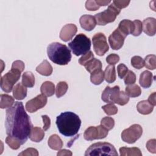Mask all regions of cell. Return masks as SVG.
Returning <instances> with one entry per match:
<instances>
[{
	"mask_svg": "<svg viewBox=\"0 0 156 156\" xmlns=\"http://www.w3.org/2000/svg\"><path fill=\"white\" fill-rule=\"evenodd\" d=\"M155 92H154L152 93L149 96V98H148V100L147 101L152 105H153L154 107L156 105V102H155Z\"/></svg>",
	"mask_w": 156,
	"mask_h": 156,
	"instance_id": "681fc988",
	"label": "cell"
},
{
	"mask_svg": "<svg viewBox=\"0 0 156 156\" xmlns=\"http://www.w3.org/2000/svg\"><path fill=\"white\" fill-rule=\"evenodd\" d=\"M120 155L121 156H131V155H137L141 156L142 153L140 149L138 147H122L119 148Z\"/></svg>",
	"mask_w": 156,
	"mask_h": 156,
	"instance_id": "4316f807",
	"label": "cell"
},
{
	"mask_svg": "<svg viewBox=\"0 0 156 156\" xmlns=\"http://www.w3.org/2000/svg\"><path fill=\"white\" fill-rule=\"evenodd\" d=\"M155 59H156V57L154 54H150L147 55L144 60V63L145 67L149 69H152V70L155 69L156 68Z\"/></svg>",
	"mask_w": 156,
	"mask_h": 156,
	"instance_id": "1f68e13d",
	"label": "cell"
},
{
	"mask_svg": "<svg viewBox=\"0 0 156 156\" xmlns=\"http://www.w3.org/2000/svg\"><path fill=\"white\" fill-rule=\"evenodd\" d=\"M119 60V57L116 54H111L106 58V62L112 65H115Z\"/></svg>",
	"mask_w": 156,
	"mask_h": 156,
	"instance_id": "7bdbcfd3",
	"label": "cell"
},
{
	"mask_svg": "<svg viewBox=\"0 0 156 156\" xmlns=\"http://www.w3.org/2000/svg\"><path fill=\"white\" fill-rule=\"evenodd\" d=\"M124 80L126 85H129L133 84L136 81V76L135 73L133 71L129 70L127 74H126V76H124Z\"/></svg>",
	"mask_w": 156,
	"mask_h": 156,
	"instance_id": "f35d334b",
	"label": "cell"
},
{
	"mask_svg": "<svg viewBox=\"0 0 156 156\" xmlns=\"http://www.w3.org/2000/svg\"><path fill=\"white\" fill-rule=\"evenodd\" d=\"M13 95L15 99L22 100L27 96V88L22 83H18L13 87Z\"/></svg>",
	"mask_w": 156,
	"mask_h": 156,
	"instance_id": "d6986e66",
	"label": "cell"
},
{
	"mask_svg": "<svg viewBox=\"0 0 156 156\" xmlns=\"http://www.w3.org/2000/svg\"><path fill=\"white\" fill-rule=\"evenodd\" d=\"M48 144L51 149L54 150H57V151L60 150L63 145L62 140L56 134L52 135L49 138Z\"/></svg>",
	"mask_w": 156,
	"mask_h": 156,
	"instance_id": "7402d4cb",
	"label": "cell"
},
{
	"mask_svg": "<svg viewBox=\"0 0 156 156\" xmlns=\"http://www.w3.org/2000/svg\"><path fill=\"white\" fill-rule=\"evenodd\" d=\"M101 125L108 131L113 128L115 126V121L112 118L106 116L101 119Z\"/></svg>",
	"mask_w": 156,
	"mask_h": 156,
	"instance_id": "e575fe53",
	"label": "cell"
},
{
	"mask_svg": "<svg viewBox=\"0 0 156 156\" xmlns=\"http://www.w3.org/2000/svg\"><path fill=\"white\" fill-rule=\"evenodd\" d=\"M126 94L129 97L132 98H135L139 96L141 93V90L140 87L136 84H131L129 85L126 87L125 90Z\"/></svg>",
	"mask_w": 156,
	"mask_h": 156,
	"instance_id": "83f0119b",
	"label": "cell"
},
{
	"mask_svg": "<svg viewBox=\"0 0 156 156\" xmlns=\"http://www.w3.org/2000/svg\"><path fill=\"white\" fill-rule=\"evenodd\" d=\"M131 65L133 68L136 69H141L144 66V60L140 56H133L131 58Z\"/></svg>",
	"mask_w": 156,
	"mask_h": 156,
	"instance_id": "d590c367",
	"label": "cell"
},
{
	"mask_svg": "<svg viewBox=\"0 0 156 156\" xmlns=\"http://www.w3.org/2000/svg\"><path fill=\"white\" fill-rule=\"evenodd\" d=\"M133 23L134 24V30L132 34L133 36H139L143 31L142 23L141 21H140L138 20H134L133 21Z\"/></svg>",
	"mask_w": 156,
	"mask_h": 156,
	"instance_id": "ab89813d",
	"label": "cell"
},
{
	"mask_svg": "<svg viewBox=\"0 0 156 156\" xmlns=\"http://www.w3.org/2000/svg\"><path fill=\"white\" fill-rule=\"evenodd\" d=\"M102 108L108 115H113L118 113V108L113 104L108 103V104L102 106Z\"/></svg>",
	"mask_w": 156,
	"mask_h": 156,
	"instance_id": "8d00e7d4",
	"label": "cell"
},
{
	"mask_svg": "<svg viewBox=\"0 0 156 156\" xmlns=\"http://www.w3.org/2000/svg\"><path fill=\"white\" fill-rule=\"evenodd\" d=\"M5 143L9 146L11 149L13 150H16L19 149L20 146L21 145V143L20 140L9 135H8V136L6 138Z\"/></svg>",
	"mask_w": 156,
	"mask_h": 156,
	"instance_id": "d6a6232c",
	"label": "cell"
},
{
	"mask_svg": "<svg viewBox=\"0 0 156 156\" xmlns=\"http://www.w3.org/2000/svg\"><path fill=\"white\" fill-rule=\"evenodd\" d=\"M0 107L1 108H10L14 104V99L10 95L1 94L0 95Z\"/></svg>",
	"mask_w": 156,
	"mask_h": 156,
	"instance_id": "f546056e",
	"label": "cell"
},
{
	"mask_svg": "<svg viewBox=\"0 0 156 156\" xmlns=\"http://www.w3.org/2000/svg\"><path fill=\"white\" fill-rule=\"evenodd\" d=\"M85 66L87 71L92 73L94 71L102 68V63L99 60L93 58Z\"/></svg>",
	"mask_w": 156,
	"mask_h": 156,
	"instance_id": "4dcf8cb0",
	"label": "cell"
},
{
	"mask_svg": "<svg viewBox=\"0 0 156 156\" xmlns=\"http://www.w3.org/2000/svg\"><path fill=\"white\" fill-rule=\"evenodd\" d=\"M41 93L46 96H51L55 93V85L50 81H46L40 87Z\"/></svg>",
	"mask_w": 156,
	"mask_h": 156,
	"instance_id": "cb8c5ba5",
	"label": "cell"
},
{
	"mask_svg": "<svg viewBox=\"0 0 156 156\" xmlns=\"http://www.w3.org/2000/svg\"><path fill=\"white\" fill-rule=\"evenodd\" d=\"M125 37L129 34H132L134 30V24L133 21L129 20H122L117 28Z\"/></svg>",
	"mask_w": 156,
	"mask_h": 156,
	"instance_id": "e0dca14e",
	"label": "cell"
},
{
	"mask_svg": "<svg viewBox=\"0 0 156 156\" xmlns=\"http://www.w3.org/2000/svg\"><path fill=\"white\" fill-rule=\"evenodd\" d=\"M12 68L17 69V70L22 72V71H23V70L24 69V63H23V62H22L21 60H16V61L13 62V63H12Z\"/></svg>",
	"mask_w": 156,
	"mask_h": 156,
	"instance_id": "7dc6e473",
	"label": "cell"
},
{
	"mask_svg": "<svg viewBox=\"0 0 156 156\" xmlns=\"http://www.w3.org/2000/svg\"><path fill=\"white\" fill-rule=\"evenodd\" d=\"M44 130L38 127H32L29 138L34 142H40L44 136Z\"/></svg>",
	"mask_w": 156,
	"mask_h": 156,
	"instance_id": "ffe728a7",
	"label": "cell"
},
{
	"mask_svg": "<svg viewBox=\"0 0 156 156\" xmlns=\"http://www.w3.org/2000/svg\"><path fill=\"white\" fill-rule=\"evenodd\" d=\"M77 30V26L74 24H68L63 27L60 33V38L63 41L71 40Z\"/></svg>",
	"mask_w": 156,
	"mask_h": 156,
	"instance_id": "5bb4252c",
	"label": "cell"
},
{
	"mask_svg": "<svg viewBox=\"0 0 156 156\" xmlns=\"http://www.w3.org/2000/svg\"><path fill=\"white\" fill-rule=\"evenodd\" d=\"M102 100L107 103L117 104L119 105H124L129 101V97L123 91L119 90V86L113 87H106L101 96Z\"/></svg>",
	"mask_w": 156,
	"mask_h": 156,
	"instance_id": "277c9868",
	"label": "cell"
},
{
	"mask_svg": "<svg viewBox=\"0 0 156 156\" xmlns=\"http://www.w3.org/2000/svg\"><path fill=\"white\" fill-rule=\"evenodd\" d=\"M36 71L40 74L45 76H50L52 73V67L46 60H44L37 68Z\"/></svg>",
	"mask_w": 156,
	"mask_h": 156,
	"instance_id": "44dd1931",
	"label": "cell"
},
{
	"mask_svg": "<svg viewBox=\"0 0 156 156\" xmlns=\"http://www.w3.org/2000/svg\"><path fill=\"white\" fill-rule=\"evenodd\" d=\"M35 77L32 73L26 71L22 76V84L26 87L32 88L35 85Z\"/></svg>",
	"mask_w": 156,
	"mask_h": 156,
	"instance_id": "484cf974",
	"label": "cell"
},
{
	"mask_svg": "<svg viewBox=\"0 0 156 156\" xmlns=\"http://www.w3.org/2000/svg\"><path fill=\"white\" fill-rule=\"evenodd\" d=\"M5 126L8 135L20 140L21 144L27 141L33 126L22 102H15L6 110Z\"/></svg>",
	"mask_w": 156,
	"mask_h": 156,
	"instance_id": "6da1fadb",
	"label": "cell"
},
{
	"mask_svg": "<svg viewBox=\"0 0 156 156\" xmlns=\"http://www.w3.org/2000/svg\"><path fill=\"white\" fill-rule=\"evenodd\" d=\"M43 121V130L44 131L48 130L51 126V119L47 115H42L41 116Z\"/></svg>",
	"mask_w": 156,
	"mask_h": 156,
	"instance_id": "c3c4849f",
	"label": "cell"
},
{
	"mask_svg": "<svg viewBox=\"0 0 156 156\" xmlns=\"http://www.w3.org/2000/svg\"><path fill=\"white\" fill-rule=\"evenodd\" d=\"M143 129L139 124H133L122 132L121 138L123 141L133 144L142 135Z\"/></svg>",
	"mask_w": 156,
	"mask_h": 156,
	"instance_id": "9c48e42d",
	"label": "cell"
},
{
	"mask_svg": "<svg viewBox=\"0 0 156 156\" xmlns=\"http://www.w3.org/2000/svg\"><path fill=\"white\" fill-rule=\"evenodd\" d=\"M85 156L95 155H113L118 154L113 145L109 143L99 142L91 144L85 151Z\"/></svg>",
	"mask_w": 156,
	"mask_h": 156,
	"instance_id": "8992f818",
	"label": "cell"
},
{
	"mask_svg": "<svg viewBox=\"0 0 156 156\" xmlns=\"http://www.w3.org/2000/svg\"><path fill=\"white\" fill-rule=\"evenodd\" d=\"M136 108L140 113L143 115H148L153 111L154 106L152 105L147 101L144 100L138 103Z\"/></svg>",
	"mask_w": 156,
	"mask_h": 156,
	"instance_id": "603a6c76",
	"label": "cell"
},
{
	"mask_svg": "<svg viewBox=\"0 0 156 156\" xmlns=\"http://www.w3.org/2000/svg\"><path fill=\"white\" fill-rule=\"evenodd\" d=\"M94 58V55L93 52L90 51L85 54L83 55L79 59V63L83 66H85L91 60H92Z\"/></svg>",
	"mask_w": 156,
	"mask_h": 156,
	"instance_id": "74e56055",
	"label": "cell"
},
{
	"mask_svg": "<svg viewBox=\"0 0 156 156\" xmlns=\"http://www.w3.org/2000/svg\"><path fill=\"white\" fill-rule=\"evenodd\" d=\"M94 51L99 56L104 55L109 49L105 36L102 33H97L92 38Z\"/></svg>",
	"mask_w": 156,
	"mask_h": 156,
	"instance_id": "30bf717a",
	"label": "cell"
},
{
	"mask_svg": "<svg viewBox=\"0 0 156 156\" xmlns=\"http://www.w3.org/2000/svg\"><path fill=\"white\" fill-rule=\"evenodd\" d=\"M104 79L108 83H113L116 80V71L114 65L107 66L104 71Z\"/></svg>",
	"mask_w": 156,
	"mask_h": 156,
	"instance_id": "d4e9b609",
	"label": "cell"
},
{
	"mask_svg": "<svg viewBox=\"0 0 156 156\" xmlns=\"http://www.w3.org/2000/svg\"><path fill=\"white\" fill-rule=\"evenodd\" d=\"M146 148L148 151L155 154L156 152V140L155 139L149 140L146 143Z\"/></svg>",
	"mask_w": 156,
	"mask_h": 156,
	"instance_id": "ee69618b",
	"label": "cell"
},
{
	"mask_svg": "<svg viewBox=\"0 0 156 156\" xmlns=\"http://www.w3.org/2000/svg\"><path fill=\"white\" fill-rule=\"evenodd\" d=\"M120 11L121 10L115 7L112 3L108 5L106 10L96 14L94 17L98 25L104 26L108 23L113 22L120 13Z\"/></svg>",
	"mask_w": 156,
	"mask_h": 156,
	"instance_id": "52a82bcc",
	"label": "cell"
},
{
	"mask_svg": "<svg viewBox=\"0 0 156 156\" xmlns=\"http://www.w3.org/2000/svg\"><path fill=\"white\" fill-rule=\"evenodd\" d=\"M128 71L129 70H128L127 67L123 63H121V64L118 65L117 66L118 74L120 79L124 78Z\"/></svg>",
	"mask_w": 156,
	"mask_h": 156,
	"instance_id": "60d3db41",
	"label": "cell"
},
{
	"mask_svg": "<svg viewBox=\"0 0 156 156\" xmlns=\"http://www.w3.org/2000/svg\"><path fill=\"white\" fill-rule=\"evenodd\" d=\"M68 88V84L65 82H60L57 83L56 87L55 94L57 98L63 96L67 91Z\"/></svg>",
	"mask_w": 156,
	"mask_h": 156,
	"instance_id": "836d02e7",
	"label": "cell"
},
{
	"mask_svg": "<svg viewBox=\"0 0 156 156\" xmlns=\"http://www.w3.org/2000/svg\"><path fill=\"white\" fill-rule=\"evenodd\" d=\"M72 152L69 151V150H66V149H62V150H60L59 151L57 155L58 156H60V155H72Z\"/></svg>",
	"mask_w": 156,
	"mask_h": 156,
	"instance_id": "f907efd6",
	"label": "cell"
},
{
	"mask_svg": "<svg viewBox=\"0 0 156 156\" xmlns=\"http://www.w3.org/2000/svg\"><path fill=\"white\" fill-rule=\"evenodd\" d=\"M142 27L145 34L149 36H154L156 32V20L151 17L146 18L142 23Z\"/></svg>",
	"mask_w": 156,
	"mask_h": 156,
	"instance_id": "2e32d148",
	"label": "cell"
},
{
	"mask_svg": "<svg viewBox=\"0 0 156 156\" xmlns=\"http://www.w3.org/2000/svg\"><path fill=\"white\" fill-rule=\"evenodd\" d=\"M98 5L100 6H105L110 4L112 1H102V0H96V1Z\"/></svg>",
	"mask_w": 156,
	"mask_h": 156,
	"instance_id": "816d5d0a",
	"label": "cell"
},
{
	"mask_svg": "<svg viewBox=\"0 0 156 156\" xmlns=\"http://www.w3.org/2000/svg\"><path fill=\"white\" fill-rule=\"evenodd\" d=\"M47 103V98L44 94H39L34 99L27 101L26 104V109L29 113H34L44 107Z\"/></svg>",
	"mask_w": 156,
	"mask_h": 156,
	"instance_id": "7c38bea8",
	"label": "cell"
},
{
	"mask_svg": "<svg viewBox=\"0 0 156 156\" xmlns=\"http://www.w3.org/2000/svg\"><path fill=\"white\" fill-rule=\"evenodd\" d=\"M56 124L61 134L65 136H73L80 129L81 120L76 113L65 112L57 116Z\"/></svg>",
	"mask_w": 156,
	"mask_h": 156,
	"instance_id": "7a4b0ae2",
	"label": "cell"
},
{
	"mask_svg": "<svg viewBox=\"0 0 156 156\" xmlns=\"http://www.w3.org/2000/svg\"><path fill=\"white\" fill-rule=\"evenodd\" d=\"M19 155H32V156H38V152L36 149L29 147L23 151L22 152L19 154Z\"/></svg>",
	"mask_w": 156,
	"mask_h": 156,
	"instance_id": "f6af8a7d",
	"label": "cell"
},
{
	"mask_svg": "<svg viewBox=\"0 0 156 156\" xmlns=\"http://www.w3.org/2000/svg\"><path fill=\"white\" fill-rule=\"evenodd\" d=\"M68 46L76 55H83L90 51L91 41L85 34H79L68 43Z\"/></svg>",
	"mask_w": 156,
	"mask_h": 156,
	"instance_id": "5b68a950",
	"label": "cell"
},
{
	"mask_svg": "<svg viewBox=\"0 0 156 156\" xmlns=\"http://www.w3.org/2000/svg\"><path fill=\"white\" fill-rule=\"evenodd\" d=\"M21 71L12 69L1 78V88L5 93H10L13 88L15 83L20 79Z\"/></svg>",
	"mask_w": 156,
	"mask_h": 156,
	"instance_id": "ba28073f",
	"label": "cell"
},
{
	"mask_svg": "<svg viewBox=\"0 0 156 156\" xmlns=\"http://www.w3.org/2000/svg\"><path fill=\"white\" fill-rule=\"evenodd\" d=\"M47 53L49 58L54 63L60 65H67L71 59V54L68 48L58 42L48 45Z\"/></svg>",
	"mask_w": 156,
	"mask_h": 156,
	"instance_id": "3957f363",
	"label": "cell"
},
{
	"mask_svg": "<svg viewBox=\"0 0 156 156\" xmlns=\"http://www.w3.org/2000/svg\"><path fill=\"white\" fill-rule=\"evenodd\" d=\"M152 80V74L149 71H144L140 74L139 82L142 87L147 88L151 86Z\"/></svg>",
	"mask_w": 156,
	"mask_h": 156,
	"instance_id": "ac0fdd59",
	"label": "cell"
},
{
	"mask_svg": "<svg viewBox=\"0 0 156 156\" xmlns=\"http://www.w3.org/2000/svg\"><path fill=\"white\" fill-rule=\"evenodd\" d=\"M113 5L116 7L118 9L121 10L122 8H125L130 3V1H118V0H115L112 2Z\"/></svg>",
	"mask_w": 156,
	"mask_h": 156,
	"instance_id": "bcb514c9",
	"label": "cell"
},
{
	"mask_svg": "<svg viewBox=\"0 0 156 156\" xmlns=\"http://www.w3.org/2000/svg\"><path fill=\"white\" fill-rule=\"evenodd\" d=\"M104 79V73L100 69L91 73L90 80L94 85L101 84Z\"/></svg>",
	"mask_w": 156,
	"mask_h": 156,
	"instance_id": "f1b7e54d",
	"label": "cell"
},
{
	"mask_svg": "<svg viewBox=\"0 0 156 156\" xmlns=\"http://www.w3.org/2000/svg\"><path fill=\"white\" fill-rule=\"evenodd\" d=\"M107 135L108 130L101 125L97 127L90 126L88 127L84 132L83 137L87 141H92L104 138Z\"/></svg>",
	"mask_w": 156,
	"mask_h": 156,
	"instance_id": "8fae6325",
	"label": "cell"
},
{
	"mask_svg": "<svg viewBox=\"0 0 156 156\" xmlns=\"http://www.w3.org/2000/svg\"><path fill=\"white\" fill-rule=\"evenodd\" d=\"M85 7L88 10L96 11L99 9V6L96 3V1L89 0L85 2Z\"/></svg>",
	"mask_w": 156,
	"mask_h": 156,
	"instance_id": "b9f144b4",
	"label": "cell"
},
{
	"mask_svg": "<svg viewBox=\"0 0 156 156\" xmlns=\"http://www.w3.org/2000/svg\"><path fill=\"white\" fill-rule=\"evenodd\" d=\"M79 22L82 28L87 31L92 30L97 24L94 17L90 15H82L80 18Z\"/></svg>",
	"mask_w": 156,
	"mask_h": 156,
	"instance_id": "9a60e30c",
	"label": "cell"
},
{
	"mask_svg": "<svg viewBox=\"0 0 156 156\" xmlns=\"http://www.w3.org/2000/svg\"><path fill=\"white\" fill-rule=\"evenodd\" d=\"M125 38L126 37L116 29L108 37V41L111 48L113 50L119 49L123 46Z\"/></svg>",
	"mask_w": 156,
	"mask_h": 156,
	"instance_id": "4fadbf2b",
	"label": "cell"
}]
</instances>
